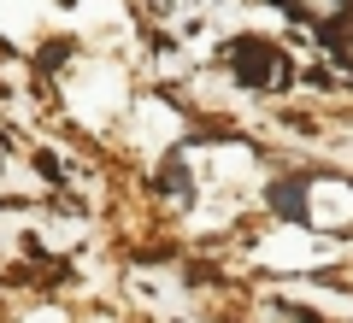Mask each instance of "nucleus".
Masks as SVG:
<instances>
[{
    "label": "nucleus",
    "instance_id": "f257e3e1",
    "mask_svg": "<svg viewBox=\"0 0 353 323\" xmlns=\"http://www.w3.org/2000/svg\"><path fill=\"white\" fill-rule=\"evenodd\" d=\"M347 0H301V12H312V18H336Z\"/></svg>",
    "mask_w": 353,
    "mask_h": 323
}]
</instances>
